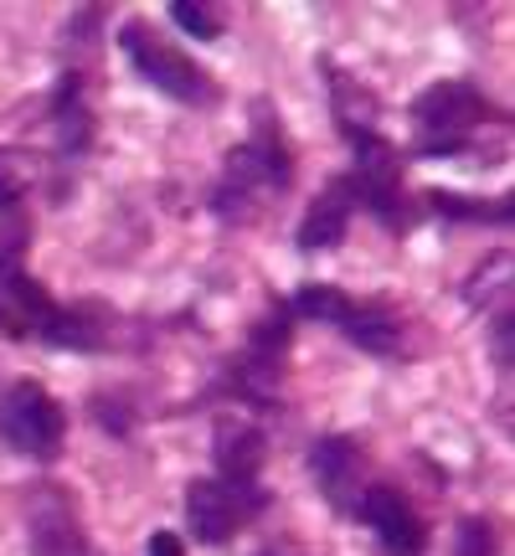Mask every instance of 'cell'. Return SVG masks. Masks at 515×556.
<instances>
[{"mask_svg":"<svg viewBox=\"0 0 515 556\" xmlns=\"http://www.w3.org/2000/svg\"><path fill=\"white\" fill-rule=\"evenodd\" d=\"M511 340H515L511 315H500V319H495V330H490V361H495V371H511V366H515Z\"/></svg>","mask_w":515,"mask_h":556,"instance_id":"16","label":"cell"},{"mask_svg":"<svg viewBox=\"0 0 515 556\" xmlns=\"http://www.w3.org/2000/svg\"><path fill=\"white\" fill-rule=\"evenodd\" d=\"M171 21H176L180 31H191V37H201V41H212L222 31V21L206 11V5H191V0H176L171 5Z\"/></svg>","mask_w":515,"mask_h":556,"instance_id":"14","label":"cell"},{"mask_svg":"<svg viewBox=\"0 0 515 556\" xmlns=\"http://www.w3.org/2000/svg\"><path fill=\"white\" fill-rule=\"evenodd\" d=\"M62 433H67V417H62V407L52 402L47 387L16 381V387L0 392V443L11 454L47 464V458H58Z\"/></svg>","mask_w":515,"mask_h":556,"instance_id":"2","label":"cell"},{"mask_svg":"<svg viewBox=\"0 0 515 556\" xmlns=\"http://www.w3.org/2000/svg\"><path fill=\"white\" fill-rule=\"evenodd\" d=\"M258 490L253 484H227V479H197L186 490V520H191V536L206 541V546H222V541L238 531L242 520L253 516Z\"/></svg>","mask_w":515,"mask_h":556,"instance_id":"5","label":"cell"},{"mask_svg":"<svg viewBox=\"0 0 515 556\" xmlns=\"http://www.w3.org/2000/svg\"><path fill=\"white\" fill-rule=\"evenodd\" d=\"M336 330H346V340H356L361 351H377V356H392L397 340H402V325L377 304H351Z\"/></svg>","mask_w":515,"mask_h":556,"instance_id":"11","label":"cell"},{"mask_svg":"<svg viewBox=\"0 0 515 556\" xmlns=\"http://www.w3.org/2000/svg\"><path fill=\"white\" fill-rule=\"evenodd\" d=\"M26 520H32V556H88L78 516L62 500V490H37L26 505Z\"/></svg>","mask_w":515,"mask_h":556,"instance_id":"7","label":"cell"},{"mask_svg":"<svg viewBox=\"0 0 515 556\" xmlns=\"http://www.w3.org/2000/svg\"><path fill=\"white\" fill-rule=\"evenodd\" d=\"M413 119H417V135H423L428 155H454L479 124L495 119V109H490V99L469 78H449V83H434L413 103Z\"/></svg>","mask_w":515,"mask_h":556,"instance_id":"1","label":"cell"},{"mask_svg":"<svg viewBox=\"0 0 515 556\" xmlns=\"http://www.w3.org/2000/svg\"><path fill=\"white\" fill-rule=\"evenodd\" d=\"M217 469L227 484H253L263 469V433L253 422H222L217 428Z\"/></svg>","mask_w":515,"mask_h":556,"instance_id":"9","label":"cell"},{"mask_svg":"<svg viewBox=\"0 0 515 556\" xmlns=\"http://www.w3.org/2000/svg\"><path fill=\"white\" fill-rule=\"evenodd\" d=\"M120 47H124V58H129V67H135L150 88H160V93H171V99H180V103L212 99V78H206L186 52H176L165 37H155L145 21H124Z\"/></svg>","mask_w":515,"mask_h":556,"instance_id":"3","label":"cell"},{"mask_svg":"<svg viewBox=\"0 0 515 556\" xmlns=\"http://www.w3.org/2000/svg\"><path fill=\"white\" fill-rule=\"evenodd\" d=\"M258 556H294L289 546H268V552H258Z\"/></svg>","mask_w":515,"mask_h":556,"instance_id":"18","label":"cell"},{"mask_svg":"<svg viewBox=\"0 0 515 556\" xmlns=\"http://www.w3.org/2000/svg\"><path fill=\"white\" fill-rule=\"evenodd\" d=\"M41 165L32 150H16V144H0V212H11L26 201V191L37 186Z\"/></svg>","mask_w":515,"mask_h":556,"instance_id":"12","label":"cell"},{"mask_svg":"<svg viewBox=\"0 0 515 556\" xmlns=\"http://www.w3.org/2000/svg\"><path fill=\"white\" fill-rule=\"evenodd\" d=\"M310 469H315L319 490L340 505V500L351 495V479H356V469H361L356 443H351V438H319L315 454H310Z\"/></svg>","mask_w":515,"mask_h":556,"instance_id":"10","label":"cell"},{"mask_svg":"<svg viewBox=\"0 0 515 556\" xmlns=\"http://www.w3.org/2000/svg\"><path fill=\"white\" fill-rule=\"evenodd\" d=\"M284 186H289V155H284V144H278L274 135H258V139H248L242 150H233V160H227V176H222V191H217V212L233 217L238 206L268 197V191H284Z\"/></svg>","mask_w":515,"mask_h":556,"instance_id":"4","label":"cell"},{"mask_svg":"<svg viewBox=\"0 0 515 556\" xmlns=\"http://www.w3.org/2000/svg\"><path fill=\"white\" fill-rule=\"evenodd\" d=\"M361 520L377 531L387 556H423V546H428V531H423L417 510L397 490H366L361 495Z\"/></svg>","mask_w":515,"mask_h":556,"instance_id":"6","label":"cell"},{"mask_svg":"<svg viewBox=\"0 0 515 556\" xmlns=\"http://www.w3.org/2000/svg\"><path fill=\"white\" fill-rule=\"evenodd\" d=\"M459 556H495V531H490V520L469 516L459 526Z\"/></svg>","mask_w":515,"mask_h":556,"instance_id":"15","label":"cell"},{"mask_svg":"<svg viewBox=\"0 0 515 556\" xmlns=\"http://www.w3.org/2000/svg\"><path fill=\"white\" fill-rule=\"evenodd\" d=\"M294 309L310 319H325V325H340V315L351 309V299L340 294L336 283H304L294 294Z\"/></svg>","mask_w":515,"mask_h":556,"instance_id":"13","label":"cell"},{"mask_svg":"<svg viewBox=\"0 0 515 556\" xmlns=\"http://www.w3.org/2000/svg\"><path fill=\"white\" fill-rule=\"evenodd\" d=\"M145 556H180V536H171V531H155V541H150V552Z\"/></svg>","mask_w":515,"mask_h":556,"instance_id":"17","label":"cell"},{"mask_svg":"<svg viewBox=\"0 0 515 556\" xmlns=\"http://www.w3.org/2000/svg\"><path fill=\"white\" fill-rule=\"evenodd\" d=\"M346 222H351V186L336 180V186L304 212V222H299V248H304V253L336 248V242L346 238Z\"/></svg>","mask_w":515,"mask_h":556,"instance_id":"8","label":"cell"}]
</instances>
